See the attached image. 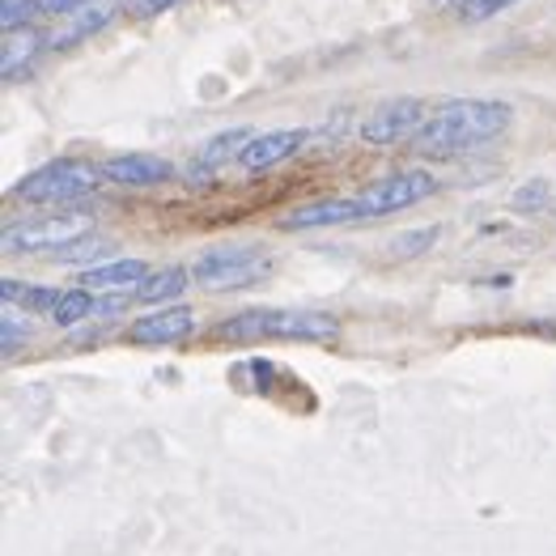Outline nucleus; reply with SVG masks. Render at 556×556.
Masks as SVG:
<instances>
[{"instance_id":"dca6fc26","label":"nucleus","mask_w":556,"mask_h":556,"mask_svg":"<svg viewBox=\"0 0 556 556\" xmlns=\"http://www.w3.org/2000/svg\"><path fill=\"white\" fill-rule=\"evenodd\" d=\"M187 285H191V268H157V273H153V277L144 280L137 293H132V302H140V306L175 302V306H179V298H184Z\"/></svg>"},{"instance_id":"aec40b11","label":"nucleus","mask_w":556,"mask_h":556,"mask_svg":"<svg viewBox=\"0 0 556 556\" xmlns=\"http://www.w3.org/2000/svg\"><path fill=\"white\" fill-rule=\"evenodd\" d=\"M548 200H553V184H548V179H531V184H522L514 191L510 204L518 213H544Z\"/></svg>"},{"instance_id":"1a4fd4ad","label":"nucleus","mask_w":556,"mask_h":556,"mask_svg":"<svg viewBox=\"0 0 556 556\" xmlns=\"http://www.w3.org/2000/svg\"><path fill=\"white\" fill-rule=\"evenodd\" d=\"M102 175L119 187H162L179 179V166L157 153H119L102 162Z\"/></svg>"},{"instance_id":"f3484780","label":"nucleus","mask_w":556,"mask_h":556,"mask_svg":"<svg viewBox=\"0 0 556 556\" xmlns=\"http://www.w3.org/2000/svg\"><path fill=\"white\" fill-rule=\"evenodd\" d=\"M60 293L64 289H51V285H26V280H9L4 277V285H0V298H4V306L9 311H55V302H60Z\"/></svg>"},{"instance_id":"6ab92c4d","label":"nucleus","mask_w":556,"mask_h":556,"mask_svg":"<svg viewBox=\"0 0 556 556\" xmlns=\"http://www.w3.org/2000/svg\"><path fill=\"white\" fill-rule=\"evenodd\" d=\"M106 255H115V242H106V238H81V242H73V247H64V251H55V260L60 264H77V268H98V264H111Z\"/></svg>"},{"instance_id":"2eb2a0df","label":"nucleus","mask_w":556,"mask_h":556,"mask_svg":"<svg viewBox=\"0 0 556 556\" xmlns=\"http://www.w3.org/2000/svg\"><path fill=\"white\" fill-rule=\"evenodd\" d=\"M47 47L43 30H9L4 35V43H0V73H4V81H17L35 60H39V51Z\"/></svg>"},{"instance_id":"6e6552de","label":"nucleus","mask_w":556,"mask_h":556,"mask_svg":"<svg viewBox=\"0 0 556 556\" xmlns=\"http://www.w3.org/2000/svg\"><path fill=\"white\" fill-rule=\"evenodd\" d=\"M311 128H277V132H255V140L238 153V170L242 175H268L285 166L289 157H298L311 144Z\"/></svg>"},{"instance_id":"f257e3e1","label":"nucleus","mask_w":556,"mask_h":556,"mask_svg":"<svg viewBox=\"0 0 556 556\" xmlns=\"http://www.w3.org/2000/svg\"><path fill=\"white\" fill-rule=\"evenodd\" d=\"M514 124V106L510 102H497V98H455V102H442L438 111H429L425 128L417 132V153L420 157H459L471 153L489 140L506 137Z\"/></svg>"},{"instance_id":"a878e982","label":"nucleus","mask_w":556,"mask_h":556,"mask_svg":"<svg viewBox=\"0 0 556 556\" xmlns=\"http://www.w3.org/2000/svg\"><path fill=\"white\" fill-rule=\"evenodd\" d=\"M90 4H102V0H39V13L64 17V13H77V9H90Z\"/></svg>"},{"instance_id":"4468645a","label":"nucleus","mask_w":556,"mask_h":556,"mask_svg":"<svg viewBox=\"0 0 556 556\" xmlns=\"http://www.w3.org/2000/svg\"><path fill=\"white\" fill-rule=\"evenodd\" d=\"M115 22V9L111 4H90V9H77L64 26H55L51 35H47V47L51 51H68V47L86 43V39H93L98 30H106Z\"/></svg>"},{"instance_id":"a211bd4d","label":"nucleus","mask_w":556,"mask_h":556,"mask_svg":"<svg viewBox=\"0 0 556 556\" xmlns=\"http://www.w3.org/2000/svg\"><path fill=\"white\" fill-rule=\"evenodd\" d=\"M98 315V298H93L86 285H73V289H64L60 293V302H55V311H51V324L55 327H77L93 319Z\"/></svg>"},{"instance_id":"423d86ee","label":"nucleus","mask_w":556,"mask_h":556,"mask_svg":"<svg viewBox=\"0 0 556 556\" xmlns=\"http://www.w3.org/2000/svg\"><path fill=\"white\" fill-rule=\"evenodd\" d=\"M438 191V179L429 170H391L382 179L366 184L353 204H357V222H378V217H395L404 208H413L420 200H429Z\"/></svg>"},{"instance_id":"4be33fe9","label":"nucleus","mask_w":556,"mask_h":556,"mask_svg":"<svg viewBox=\"0 0 556 556\" xmlns=\"http://www.w3.org/2000/svg\"><path fill=\"white\" fill-rule=\"evenodd\" d=\"M39 13V0H0V30H26L30 17Z\"/></svg>"},{"instance_id":"f8f14e48","label":"nucleus","mask_w":556,"mask_h":556,"mask_svg":"<svg viewBox=\"0 0 556 556\" xmlns=\"http://www.w3.org/2000/svg\"><path fill=\"white\" fill-rule=\"evenodd\" d=\"M191 331H195V311L191 306H166V311H153V315H144L128 327V340L144 344V349H166V344H184Z\"/></svg>"},{"instance_id":"9b49d317","label":"nucleus","mask_w":556,"mask_h":556,"mask_svg":"<svg viewBox=\"0 0 556 556\" xmlns=\"http://www.w3.org/2000/svg\"><path fill=\"white\" fill-rule=\"evenodd\" d=\"M357 222V204L353 195H327V200H306L293 213L280 217L285 233H306V230H331V226H353Z\"/></svg>"},{"instance_id":"5701e85b","label":"nucleus","mask_w":556,"mask_h":556,"mask_svg":"<svg viewBox=\"0 0 556 556\" xmlns=\"http://www.w3.org/2000/svg\"><path fill=\"white\" fill-rule=\"evenodd\" d=\"M438 242V226H425V230H413V233H404V238H395L391 242V255H420L425 247H433Z\"/></svg>"},{"instance_id":"20e7f679","label":"nucleus","mask_w":556,"mask_h":556,"mask_svg":"<svg viewBox=\"0 0 556 556\" xmlns=\"http://www.w3.org/2000/svg\"><path fill=\"white\" fill-rule=\"evenodd\" d=\"M106 175L102 166L93 162H81V157H55V162H43L35 166L26 179L13 184V195L26 200V204H77L86 200L90 191H98Z\"/></svg>"},{"instance_id":"9d476101","label":"nucleus","mask_w":556,"mask_h":556,"mask_svg":"<svg viewBox=\"0 0 556 556\" xmlns=\"http://www.w3.org/2000/svg\"><path fill=\"white\" fill-rule=\"evenodd\" d=\"M251 128H226V132H217V137H208L195 153H191V162H187V179L191 184H208L222 166H238V153L251 144Z\"/></svg>"},{"instance_id":"b1692460","label":"nucleus","mask_w":556,"mask_h":556,"mask_svg":"<svg viewBox=\"0 0 556 556\" xmlns=\"http://www.w3.org/2000/svg\"><path fill=\"white\" fill-rule=\"evenodd\" d=\"M510 4H518V0H459V17L464 22H489Z\"/></svg>"},{"instance_id":"412c9836","label":"nucleus","mask_w":556,"mask_h":556,"mask_svg":"<svg viewBox=\"0 0 556 556\" xmlns=\"http://www.w3.org/2000/svg\"><path fill=\"white\" fill-rule=\"evenodd\" d=\"M26 340H30V327H26V319H22L17 311H9V306H4V315H0V353H4V357H13V353L26 344Z\"/></svg>"},{"instance_id":"7ed1b4c3","label":"nucleus","mask_w":556,"mask_h":556,"mask_svg":"<svg viewBox=\"0 0 556 556\" xmlns=\"http://www.w3.org/2000/svg\"><path fill=\"white\" fill-rule=\"evenodd\" d=\"M268 273H273V255L260 242H222V247H208L191 264V280L208 293L251 289V285L268 280Z\"/></svg>"},{"instance_id":"393cba45","label":"nucleus","mask_w":556,"mask_h":556,"mask_svg":"<svg viewBox=\"0 0 556 556\" xmlns=\"http://www.w3.org/2000/svg\"><path fill=\"white\" fill-rule=\"evenodd\" d=\"M179 0H124V9H128V17H157V13H166V9H175Z\"/></svg>"},{"instance_id":"f03ea898","label":"nucleus","mask_w":556,"mask_h":556,"mask_svg":"<svg viewBox=\"0 0 556 556\" xmlns=\"http://www.w3.org/2000/svg\"><path fill=\"white\" fill-rule=\"evenodd\" d=\"M217 336L230 344L251 340H336L340 319L327 311H298V306H251L217 324Z\"/></svg>"},{"instance_id":"39448f33","label":"nucleus","mask_w":556,"mask_h":556,"mask_svg":"<svg viewBox=\"0 0 556 556\" xmlns=\"http://www.w3.org/2000/svg\"><path fill=\"white\" fill-rule=\"evenodd\" d=\"M93 233L90 213H77V208H64V213H39V217H22V222H9L0 247L9 255H55L81 238Z\"/></svg>"},{"instance_id":"0eeeda50","label":"nucleus","mask_w":556,"mask_h":556,"mask_svg":"<svg viewBox=\"0 0 556 556\" xmlns=\"http://www.w3.org/2000/svg\"><path fill=\"white\" fill-rule=\"evenodd\" d=\"M425 119H429V111L420 98H387L362 119V140L374 149H391L400 140H417Z\"/></svg>"},{"instance_id":"ddd939ff","label":"nucleus","mask_w":556,"mask_h":556,"mask_svg":"<svg viewBox=\"0 0 556 556\" xmlns=\"http://www.w3.org/2000/svg\"><path fill=\"white\" fill-rule=\"evenodd\" d=\"M153 277V268L144 260H111V264H98V268H86L81 273V285L86 289H106L111 298H128L137 293L144 280Z\"/></svg>"}]
</instances>
